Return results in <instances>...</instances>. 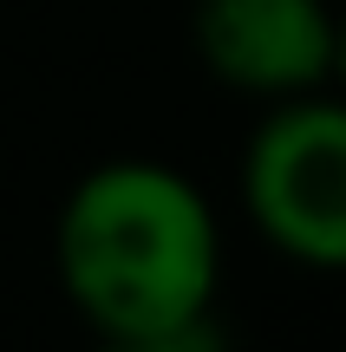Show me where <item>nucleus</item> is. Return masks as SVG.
<instances>
[{"mask_svg": "<svg viewBox=\"0 0 346 352\" xmlns=\"http://www.w3.org/2000/svg\"><path fill=\"white\" fill-rule=\"evenodd\" d=\"M52 274L72 314L118 352H190L222 294V222L196 176L157 157L91 164L52 222Z\"/></svg>", "mask_w": 346, "mask_h": 352, "instance_id": "nucleus-1", "label": "nucleus"}, {"mask_svg": "<svg viewBox=\"0 0 346 352\" xmlns=\"http://www.w3.org/2000/svg\"><path fill=\"white\" fill-rule=\"evenodd\" d=\"M242 215L281 261L346 274V91L261 104L242 144Z\"/></svg>", "mask_w": 346, "mask_h": 352, "instance_id": "nucleus-2", "label": "nucleus"}, {"mask_svg": "<svg viewBox=\"0 0 346 352\" xmlns=\"http://www.w3.org/2000/svg\"><path fill=\"white\" fill-rule=\"evenodd\" d=\"M190 46L216 85L235 98L281 104L334 85L340 65V7L327 0H196Z\"/></svg>", "mask_w": 346, "mask_h": 352, "instance_id": "nucleus-3", "label": "nucleus"}, {"mask_svg": "<svg viewBox=\"0 0 346 352\" xmlns=\"http://www.w3.org/2000/svg\"><path fill=\"white\" fill-rule=\"evenodd\" d=\"M334 85L346 91V7H340V65H334Z\"/></svg>", "mask_w": 346, "mask_h": 352, "instance_id": "nucleus-4", "label": "nucleus"}]
</instances>
